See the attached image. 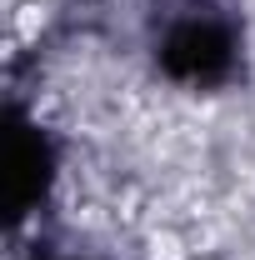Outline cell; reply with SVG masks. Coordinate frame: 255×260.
Wrapping results in <instances>:
<instances>
[{
    "instance_id": "1",
    "label": "cell",
    "mask_w": 255,
    "mask_h": 260,
    "mask_svg": "<svg viewBox=\"0 0 255 260\" xmlns=\"http://www.w3.org/2000/svg\"><path fill=\"white\" fill-rule=\"evenodd\" d=\"M150 260H185V240L175 230H155L150 235Z\"/></svg>"
}]
</instances>
